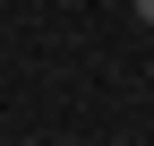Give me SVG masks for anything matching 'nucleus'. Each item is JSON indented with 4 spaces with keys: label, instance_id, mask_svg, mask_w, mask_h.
I'll use <instances>...</instances> for the list:
<instances>
[{
    "label": "nucleus",
    "instance_id": "1",
    "mask_svg": "<svg viewBox=\"0 0 154 146\" xmlns=\"http://www.w3.org/2000/svg\"><path fill=\"white\" fill-rule=\"evenodd\" d=\"M137 17H146V26H154V0H137Z\"/></svg>",
    "mask_w": 154,
    "mask_h": 146
}]
</instances>
